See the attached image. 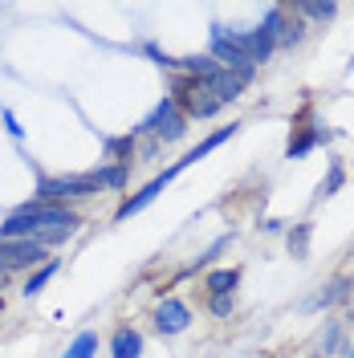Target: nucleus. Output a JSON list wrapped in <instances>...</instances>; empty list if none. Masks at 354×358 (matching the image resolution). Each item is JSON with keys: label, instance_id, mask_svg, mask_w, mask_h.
Here are the masks:
<instances>
[{"label": "nucleus", "instance_id": "nucleus-1", "mask_svg": "<svg viewBox=\"0 0 354 358\" xmlns=\"http://www.w3.org/2000/svg\"><path fill=\"white\" fill-rule=\"evenodd\" d=\"M78 212H69L66 203H37V232H33V241L41 248L49 245H66L69 236L78 232Z\"/></svg>", "mask_w": 354, "mask_h": 358}, {"label": "nucleus", "instance_id": "nucleus-21", "mask_svg": "<svg viewBox=\"0 0 354 358\" xmlns=\"http://www.w3.org/2000/svg\"><path fill=\"white\" fill-rule=\"evenodd\" d=\"M4 127H8V134H13V138H21V127H17V118H13L8 110H4Z\"/></svg>", "mask_w": 354, "mask_h": 358}, {"label": "nucleus", "instance_id": "nucleus-13", "mask_svg": "<svg viewBox=\"0 0 354 358\" xmlns=\"http://www.w3.org/2000/svg\"><path fill=\"white\" fill-rule=\"evenodd\" d=\"M53 273H57V261H45V265L37 268V273H33L29 281H24V297H33V293H41L45 285L53 281Z\"/></svg>", "mask_w": 354, "mask_h": 358}, {"label": "nucleus", "instance_id": "nucleus-3", "mask_svg": "<svg viewBox=\"0 0 354 358\" xmlns=\"http://www.w3.org/2000/svg\"><path fill=\"white\" fill-rule=\"evenodd\" d=\"M139 134H159L163 143H176V138H183V134H187V118L179 114L176 98H163L155 110L139 122Z\"/></svg>", "mask_w": 354, "mask_h": 358}, {"label": "nucleus", "instance_id": "nucleus-22", "mask_svg": "<svg viewBox=\"0 0 354 358\" xmlns=\"http://www.w3.org/2000/svg\"><path fill=\"white\" fill-rule=\"evenodd\" d=\"M342 355H346V358H354V350H342Z\"/></svg>", "mask_w": 354, "mask_h": 358}, {"label": "nucleus", "instance_id": "nucleus-4", "mask_svg": "<svg viewBox=\"0 0 354 358\" xmlns=\"http://www.w3.org/2000/svg\"><path fill=\"white\" fill-rule=\"evenodd\" d=\"M29 265H45V248L37 241H0V268H29Z\"/></svg>", "mask_w": 354, "mask_h": 358}, {"label": "nucleus", "instance_id": "nucleus-5", "mask_svg": "<svg viewBox=\"0 0 354 358\" xmlns=\"http://www.w3.org/2000/svg\"><path fill=\"white\" fill-rule=\"evenodd\" d=\"M192 326V310L179 301V297H163L155 310V330L159 334H183Z\"/></svg>", "mask_w": 354, "mask_h": 358}, {"label": "nucleus", "instance_id": "nucleus-17", "mask_svg": "<svg viewBox=\"0 0 354 358\" xmlns=\"http://www.w3.org/2000/svg\"><path fill=\"white\" fill-rule=\"evenodd\" d=\"M297 8H302L310 21H334V13H338L334 4H297Z\"/></svg>", "mask_w": 354, "mask_h": 358}, {"label": "nucleus", "instance_id": "nucleus-9", "mask_svg": "<svg viewBox=\"0 0 354 358\" xmlns=\"http://www.w3.org/2000/svg\"><path fill=\"white\" fill-rule=\"evenodd\" d=\"M127 179H131V163H106V167L94 171V183L98 187H111V192H122Z\"/></svg>", "mask_w": 354, "mask_h": 358}, {"label": "nucleus", "instance_id": "nucleus-18", "mask_svg": "<svg viewBox=\"0 0 354 358\" xmlns=\"http://www.w3.org/2000/svg\"><path fill=\"white\" fill-rule=\"evenodd\" d=\"M306 241H310V224H302V228L289 236V248H293V257H306Z\"/></svg>", "mask_w": 354, "mask_h": 358}, {"label": "nucleus", "instance_id": "nucleus-20", "mask_svg": "<svg viewBox=\"0 0 354 358\" xmlns=\"http://www.w3.org/2000/svg\"><path fill=\"white\" fill-rule=\"evenodd\" d=\"M212 313H216V317H228V313H232V297H228V293H216V297H212Z\"/></svg>", "mask_w": 354, "mask_h": 358}, {"label": "nucleus", "instance_id": "nucleus-16", "mask_svg": "<svg viewBox=\"0 0 354 358\" xmlns=\"http://www.w3.org/2000/svg\"><path fill=\"white\" fill-rule=\"evenodd\" d=\"M342 179H346V171H342V163L334 159V163H330V176L322 179V187H318V196H334V192L342 187Z\"/></svg>", "mask_w": 354, "mask_h": 358}, {"label": "nucleus", "instance_id": "nucleus-15", "mask_svg": "<svg viewBox=\"0 0 354 358\" xmlns=\"http://www.w3.org/2000/svg\"><path fill=\"white\" fill-rule=\"evenodd\" d=\"M318 138H322V131H302L297 138H289L285 155H289V159H302V155H306V151L313 147V143H318Z\"/></svg>", "mask_w": 354, "mask_h": 358}, {"label": "nucleus", "instance_id": "nucleus-12", "mask_svg": "<svg viewBox=\"0 0 354 358\" xmlns=\"http://www.w3.org/2000/svg\"><path fill=\"white\" fill-rule=\"evenodd\" d=\"M94 355H98V334L82 330V334L66 346V355H62V358H94Z\"/></svg>", "mask_w": 354, "mask_h": 358}, {"label": "nucleus", "instance_id": "nucleus-10", "mask_svg": "<svg viewBox=\"0 0 354 358\" xmlns=\"http://www.w3.org/2000/svg\"><path fill=\"white\" fill-rule=\"evenodd\" d=\"M236 281H241L236 268H216V273H208V293H212V297H216V293H228V297H232Z\"/></svg>", "mask_w": 354, "mask_h": 358}, {"label": "nucleus", "instance_id": "nucleus-14", "mask_svg": "<svg viewBox=\"0 0 354 358\" xmlns=\"http://www.w3.org/2000/svg\"><path fill=\"white\" fill-rule=\"evenodd\" d=\"M131 151H134V134H127V138H106V159H114V163H131Z\"/></svg>", "mask_w": 354, "mask_h": 358}, {"label": "nucleus", "instance_id": "nucleus-19", "mask_svg": "<svg viewBox=\"0 0 354 358\" xmlns=\"http://www.w3.org/2000/svg\"><path fill=\"white\" fill-rule=\"evenodd\" d=\"M338 346H342V330H338V326H330V330L322 334V355H334Z\"/></svg>", "mask_w": 354, "mask_h": 358}, {"label": "nucleus", "instance_id": "nucleus-7", "mask_svg": "<svg viewBox=\"0 0 354 358\" xmlns=\"http://www.w3.org/2000/svg\"><path fill=\"white\" fill-rule=\"evenodd\" d=\"M111 355L114 358H143V334L134 326H118L111 338Z\"/></svg>", "mask_w": 354, "mask_h": 358}, {"label": "nucleus", "instance_id": "nucleus-6", "mask_svg": "<svg viewBox=\"0 0 354 358\" xmlns=\"http://www.w3.org/2000/svg\"><path fill=\"white\" fill-rule=\"evenodd\" d=\"M171 179H176V167H167L163 176H155L151 183H147V187H143V192H139V196H131V200H122V208L114 212V220H131L134 212H143V208H147V203L155 200V196L163 192V187H167V183H171Z\"/></svg>", "mask_w": 354, "mask_h": 358}, {"label": "nucleus", "instance_id": "nucleus-11", "mask_svg": "<svg viewBox=\"0 0 354 358\" xmlns=\"http://www.w3.org/2000/svg\"><path fill=\"white\" fill-rule=\"evenodd\" d=\"M346 297H351V277H334L330 285H322L318 306H338V301H346Z\"/></svg>", "mask_w": 354, "mask_h": 358}, {"label": "nucleus", "instance_id": "nucleus-23", "mask_svg": "<svg viewBox=\"0 0 354 358\" xmlns=\"http://www.w3.org/2000/svg\"><path fill=\"white\" fill-rule=\"evenodd\" d=\"M351 317H354V306H351Z\"/></svg>", "mask_w": 354, "mask_h": 358}, {"label": "nucleus", "instance_id": "nucleus-2", "mask_svg": "<svg viewBox=\"0 0 354 358\" xmlns=\"http://www.w3.org/2000/svg\"><path fill=\"white\" fill-rule=\"evenodd\" d=\"M94 192H98L94 176H45L37 183V203H66V200L94 196Z\"/></svg>", "mask_w": 354, "mask_h": 358}, {"label": "nucleus", "instance_id": "nucleus-8", "mask_svg": "<svg viewBox=\"0 0 354 358\" xmlns=\"http://www.w3.org/2000/svg\"><path fill=\"white\" fill-rule=\"evenodd\" d=\"M232 134H236V127H220V131H216V134H208V138L199 143L196 151H187V155H183V159H179V163H176V176H179V171H183V167H192V163H199V159H204V155H212V151H216L220 143H228Z\"/></svg>", "mask_w": 354, "mask_h": 358}]
</instances>
